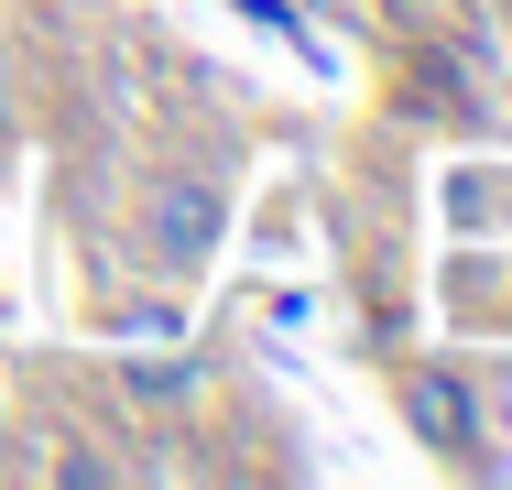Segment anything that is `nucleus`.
<instances>
[{"label": "nucleus", "mask_w": 512, "mask_h": 490, "mask_svg": "<svg viewBox=\"0 0 512 490\" xmlns=\"http://www.w3.org/2000/svg\"><path fill=\"white\" fill-rule=\"evenodd\" d=\"M218 229H229V196L207 186V175H164V186H153V251H164L175 273H197L207 251H218Z\"/></svg>", "instance_id": "nucleus-1"}, {"label": "nucleus", "mask_w": 512, "mask_h": 490, "mask_svg": "<svg viewBox=\"0 0 512 490\" xmlns=\"http://www.w3.org/2000/svg\"><path fill=\"white\" fill-rule=\"evenodd\" d=\"M404 414H414V436H425L436 458H469V447H480V392L458 382V371H414Z\"/></svg>", "instance_id": "nucleus-2"}]
</instances>
